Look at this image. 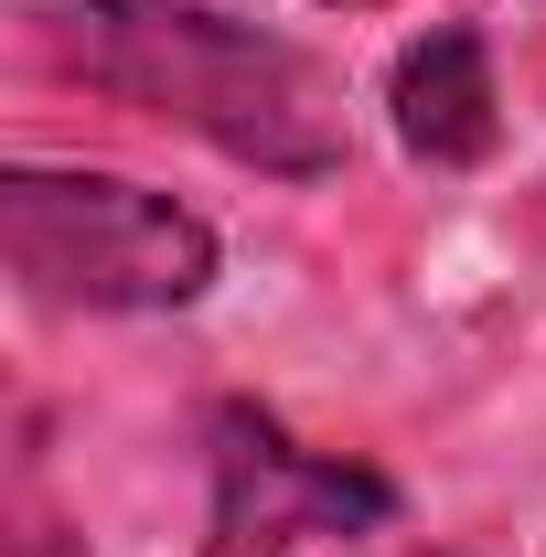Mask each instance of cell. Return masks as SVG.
I'll return each mask as SVG.
<instances>
[{
    "instance_id": "cell-1",
    "label": "cell",
    "mask_w": 546,
    "mask_h": 557,
    "mask_svg": "<svg viewBox=\"0 0 546 557\" xmlns=\"http://www.w3.org/2000/svg\"><path fill=\"white\" fill-rule=\"evenodd\" d=\"M33 44L75 86L204 139V150L247 161V172H278V183H322L353 150L333 65L300 54L289 33L204 11V0H44Z\"/></svg>"
},
{
    "instance_id": "cell-2",
    "label": "cell",
    "mask_w": 546,
    "mask_h": 557,
    "mask_svg": "<svg viewBox=\"0 0 546 557\" xmlns=\"http://www.w3.org/2000/svg\"><path fill=\"white\" fill-rule=\"evenodd\" d=\"M0 258L44 311H194L214 289V225L129 172L11 161L0 172Z\"/></svg>"
},
{
    "instance_id": "cell-3",
    "label": "cell",
    "mask_w": 546,
    "mask_h": 557,
    "mask_svg": "<svg viewBox=\"0 0 546 557\" xmlns=\"http://www.w3.org/2000/svg\"><path fill=\"white\" fill-rule=\"evenodd\" d=\"M397 493L364 461H333L311 440H289L269 408H214V525L204 557H322L364 525H386Z\"/></svg>"
},
{
    "instance_id": "cell-4",
    "label": "cell",
    "mask_w": 546,
    "mask_h": 557,
    "mask_svg": "<svg viewBox=\"0 0 546 557\" xmlns=\"http://www.w3.org/2000/svg\"><path fill=\"white\" fill-rule=\"evenodd\" d=\"M386 129L429 172H472L504 139V97H493V54L472 22H429L408 54L386 65Z\"/></svg>"
},
{
    "instance_id": "cell-5",
    "label": "cell",
    "mask_w": 546,
    "mask_h": 557,
    "mask_svg": "<svg viewBox=\"0 0 546 557\" xmlns=\"http://www.w3.org/2000/svg\"><path fill=\"white\" fill-rule=\"evenodd\" d=\"M22 557H75V547L54 536V525H33V547H22Z\"/></svg>"
},
{
    "instance_id": "cell-6",
    "label": "cell",
    "mask_w": 546,
    "mask_h": 557,
    "mask_svg": "<svg viewBox=\"0 0 546 557\" xmlns=\"http://www.w3.org/2000/svg\"><path fill=\"white\" fill-rule=\"evenodd\" d=\"M322 11H375V0H322Z\"/></svg>"
},
{
    "instance_id": "cell-7",
    "label": "cell",
    "mask_w": 546,
    "mask_h": 557,
    "mask_svg": "<svg viewBox=\"0 0 546 557\" xmlns=\"http://www.w3.org/2000/svg\"><path fill=\"white\" fill-rule=\"evenodd\" d=\"M429 557H450V547H429Z\"/></svg>"
}]
</instances>
